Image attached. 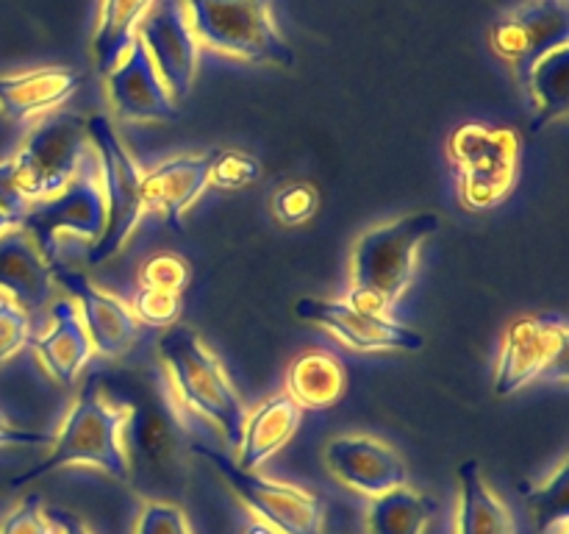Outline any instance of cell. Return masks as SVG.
I'll return each mask as SVG.
<instances>
[{
  "label": "cell",
  "instance_id": "1",
  "mask_svg": "<svg viewBox=\"0 0 569 534\" xmlns=\"http://www.w3.org/2000/svg\"><path fill=\"white\" fill-rule=\"evenodd\" d=\"M439 226L442 217L437 211H417L361 234L350 256V293L345 300L370 315H387L409 289L417 250Z\"/></svg>",
  "mask_w": 569,
  "mask_h": 534
},
{
  "label": "cell",
  "instance_id": "2",
  "mask_svg": "<svg viewBox=\"0 0 569 534\" xmlns=\"http://www.w3.org/2000/svg\"><path fill=\"white\" fill-rule=\"evenodd\" d=\"M100 376H89L81 395L67 412L61 432L53 437V451L42 462L26 471L22 476L11 478V487L42 478L64 465H92L109 473L117 482H131V462H128L126 445L120 443L122 428L131 423V409L109 406L100 398Z\"/></svg>",
  "mask_w": 569,
  "mask_h": 534
},
{
  "label": "cell",
  "instance_id": "3",
  "mask_svg": "<svg viewBox=\"0 0 569 534\" xmlns=\"http://www.w3.org/2000/svg\"><path fill=\"white\" fill-rule=\"evenodd\" d=\"M159 356L164 362L178 398L198 415L209 417L222 432L231 448L242 443L244 406L220 359L200 343L198 332L183 323H172L159 339Z\"/></svg>",
  "mask_w": 569,
  "mask_h": 534
},
{
  "label": "cell",
  "instance_id": "4",
  "mask_svg": "<svg viewBox=\"0 0 569 534\" xmlns=\"http://www.w3.org/2000/svg\"><path fill=\"white\" fill-rule=\"evenodd\" d=\"M198 42L253 65L295 67L292 44L272 17V0H183Z\"/></svg>",
  "mask_w": 569,
  "mask_h": 534
},
{
  "label": "cell",
  "instance_id": "5",
  "mask_svg": "<svg viewBox=\"0 0 569 534\" xmlns=\"http://www.w3.org/2000/svg\"><path fill=\"white\" fill-rule=\"evenodd\" d=\"M448 156L459 176L461 204L470 211H487L515 187L520 139L511 128L465 122L450 134Z\"/></svg>",
  "mask_w": 569,
  "mask_h": 534
},
{
  "label": "cell",
  "instance_id": "6",
  "mask_svg": "<svg viewBox=\"0 0 569 534\" xmlns=\"http://www.w3.org/2000/svg\"><path fill=\"white\" fill-rule=\"evenodd\" d=\"M87 137L94 142L100 178L106 184V226L87 256L89 265H100L128 243L133 228L142 220L144 172L106 115L89 117Z\"/></svg>",
  "mask_w": 569,
  "mask_h": 534
},
{
  "label": "cell",
  "instance_id": "7",
  "mask_svg": "<svg viewBox=\"0 0 569 534\" xmlns=\"http://www.w3.org/2000/svg\"><path fill=\"white\" fill-rule=\"evenodd\" d=\"M20 226L37 245L39 256L48 265H56L59 256V234L72 231L78 237L98 239L106 226V192L100 178V161L94 150H89L78 165L76 176L64 189L44 200H33L22 215Z\"/></svg>",
  "mask_w": 569,
  "mask_h": 534
},
{
  "label": "cell",
  "instance_id": "8",
  "mask_svg": "<svg viewBox=\"0 0 569 534\" xmlns=\"http://www.w3.org/2000/svg\"><path fill=\"white\" fill-rule=\"evenodd\" d=\"M192 451L214 465V471L231 484L233 493L261 517V523L278 534H322L326 498L298 484L272 482L256 471H244L220 448L206 443H192Z\"/></svg>",
  "mask_w": 569,
  "mask_h": 534
},
{
  "label": "cell",
  "instance_id": "9",
  "mask_svg": "<svg viewBox=\"0 0 569 534\" xmlns=\"http://www.w3.org/2000/svg\"><path fill=\"white\" fill-rule=\"evenodd\" d=\"M87 120L72 111H56L31 128L20 154L11 156L14 176L31 200H44L67 187L89 154Z\"/></svg>",
  "mask_w": 569,
  "mask_h": 534
},
{
  "label": "cell",
  "instance_id": "10",
  "mask_svg": "<svg viewBox=\"0 0 569 534\" xmlns=\"http://www.w3.org/2000/svg\"><path fill=\"white\" fill-rule=\"evenodd\" d=\"M567 348L569 323L561 312L517 317L506 328L503 350H500L498 373H495V395L509 398L520 393L526 384L565 359Z\"/></svg>",
  "mask_w": 569,
  "mask_h": 534
},
{
  "label": "cell",
  "instance_id": "11",
  "mask_svg": "<svg viewBox=\"0 0 569 534\" xmlns=\"http://www.w3.org/2000/svg\"><path fill=\"white\" fill-rule=\"evenodd\" d=\"M489 42L500 59L515 65L517 78L522 81L542 56L569 44L567 3L565 0H528L495 22Z\"/></svg>",
  "mask_w": 569,
  "mask_h": 534
},
{
  "label": "cell",
  "instance_id": "12",
  "mask_svg": "<svg viewBox=\"0 0 569 534\" xmlns=\"http://www.w3.org/2000/svg\"><path fill=\"white\" fill-rule=\"evenodd\" d=\"M139 39L172 100H187L198 70V37L189 26L183 0H156L139 22Z\"/></svg>",
  "mask_w": 569,
  "mask_h": 534
},
{
  "label": "cell",
  "instance_id": "13",
  "mask_svg": "<svg viewBox=\"0 0 569 534\" xmlns=\"http://www.w3.org/2000/svg\"><path fill=\"white\" fill-rule=\"evenodd\" d=\"M300 320L322 326L331 332L339 343L353 350H420L426 345L420 332L392 320L389 315H370L348 300L326 298H300L295 304Z\"/></svg>",
  "mask_w": 569,
  "mask_h": 534
},
{
  "label": "cell",
  "instance_id": "14",
  "mask_svg": "<svg viewBox=\"0 0 569 534\" xmlns=\"http://www.w3.org/2000/svg\"><path fill=\"white\" fill-rule=\"evenodd\" d=\"M48 267L53 281L61 284L70 295H76L78 304H81L78 315H81L83 328L92 339V348L109 359L128 354L139 337V320L133 317L131 306H126V300H120L117 295L94 287L81 270H72L67 261L59 259Z\"/></svg>",
  "mask_w": 569,
  "mask_h": 534
},
{
  "label": "cell",
  "instance_id": "15",
  "mask_svg": "<svg viewBox=\"0 0 569 534\" xmlns=\"http://www.w3.org/2000/svg\"><path fill=\"white\" fill-rule=\"evenodd\" d=\"M106 76H109L106 83H109L111 103L126 120L170 122L178 117L176 100L167 92L164 81L139 37H133L131 48L126 50V59L117 61V67H111Z\"/></svg>",
  "mask_w": 569,
  "mask_h": 534
},
{
  "label": "cell",
  "instance_id": "16",
  "mask_svg": "<svg viewBox=\"0 0 569 534\" xmlns=\"http://www.w3.org/2000/svg\"><path fill=\"white\" fill-rule=\"evenodd\" d=\"M326 465L339 482L372 498L406 484L403 459L381 439L365 434L331 439L326 448Z\"/></svg>",
  "mask_w": 569,
  "mask_h": 534
},
{
  "label": "cell",
  "instance_id": "17",
  "mask_svg": "<svg viewBox=\"0 0 569 534\" xmlns=\"http://www.w3.org/2000/svg\"><path fill=\"white\" fill-rule=\"evenodd\" d=\"M217 159V148L198 156H176L144 172V206L164 215L172 231H183V211L209 189V172Z\"/></svg>",
  "mask_w": 569,
  "mask_h": 534
},
{
  "label": "cell",
  "instance_id": "18",
  "mask_svg": "<svg viewBox=\"0 0 569 534\" xmlns=\"http://www.w3.org/2000/svg\"><path fill=\"white\" fill-rule=\"evenodd\" d=\"M83 72L72 67H37V70L0 76V115L11 122H28L59 109L81 87Z\"/></svg>",
  "mask_w": 569,
  "mask_h": 534
},
{
  "label": "cell",
  "instance_id": "19",
  "mask_svg": "<svg viewBox=\"0 0 569 534\" xmlns=\"http://www.w3.org/2000/svg\"><path fill=\"white\" fill-rule=\"evenodd\" d=\"M50 315H53V326L42 334H31L26 345H31L33 354L39 356V362L48 367L56 382L72 387L81 367L92 356V339L83 328L78 306L70 300H59Z\"/></svg>",
  "mask_w": 569,
  "mask_h": 534
},
{
  "label": "cell",
  "instance_id": "20",
  "mask_svg": "<svg viewBox=\"0 0 569 534\" xmlns=\"http://www.w3.org/2000/svg\"><path fill=\"white\" fill-rule=\"evenodd\" d=\"M0 289L22 312H39L53 293V276L37 245L22 231L0 237Z\"/></svg>",
  "mask_w": 569,
  "mask_h": 534
},
{
  "label": "cell",
  "instance_id": "21",
  "mask_svg": "<svg viewBox=\"0 0 569 534\" xmlns=\"http://www.w3.org/2000/svg\"><path fill=\"white\" fill-rule=\"evenodd\" d=\"M300 426V406L287 393L267 398L250 417H244L242 443H239V467L256 471L276 451L295 437Z\"/></svg>",
  "mask_w": 569,
  "mask_h": 534
},
{
  "label": "cell",
  "instance_id": "22",
  "mask_svg": "<svg viewBox=\"0 0 569 534\" xmlns=\"http://www.w3.org/2000/svg\"><path fill=\"white\" fill-rule=\"evenodd\" d=\"M459 517L456 534H515V517L509 506L489 490L481 462L467 459L459 467Z\"/></svg>",
  "mask_w": 569,
  "mask_h": 534
},
{
  "label": "cell",
  "instance_id": "23",
  "mask_svg": "<svg viewBox=\"0 0 569 534\" xmlns=\"http://www.w3.org/2000/svg\"><path fill=\"white\" fill-rule=\"evenodd\" d=\"M342 362L333 359L326 350H306L295 356L287 370V395L300 409H328L339 404L345 395Z\"/></svg>",
  "mask_w": 569,
  "mask_h": 534
},
{
  "label": "cell",
  "instance_id": "24",
  "mask_svg": "<svg viewBox=\"0 0 569 534\" xmlns=\"http://www.w3.org/2000/svg\"><path fill=\"white\" fill-rule=\"evenodd\" d=\"M156 0H103L100 3L98 28H94L92 50L94 61L103 72L117 67L133 42V28L142 22Z\"/></svg>",
  "mask_w": 569,
  "mask_h": 534
},
{
  "label": "cell",
  "instance_id": "25",
  "mask_svg": "<svg viewBox=\"0 0 569 534\" xmlns=\"http://www.w3.org/2000/svg\"><path fill=\"white\" fill-rule=\"evenodd\" d=\"M437 512V501L403 487L376 495L367 512L370 534H422Z\"/></svg>",
  "mask_w": 569,
  "mask_h": 534
},
{
  "label": "cell",
  "instance_id": "26",
  "mask_svg": "<svg viewBox=\"0 0 569 534\" xmlns=\"http://www.w3.org/2000/svg\"><path fill=\"white\" fill-rule=\"evenodd\" d=\"M520 83L528 89L539 111L537 128L565 117L569 106V44L542 56Z\"/></svg>",
  "mask_w": 569,
  "mask_h": 534
},
{
  "label": "cell",
  "instance_id": "27",
  "mask_svg": "<svg viewBox=\"0 0 569 534\" xmlns=\"http://www.w3.org/2000/svg\"><path fill=\"white\" fill-rule=\"evenodd\" d=\"M522 498L531 506L533 521H537L539 534H567V517H569V465L567 459L556 467L553 476L542 484V487H531V484H520Z\"/></svg>",
  "mask_w": 569,
  "mask_h": 534
},
{
  "label": "cell",
  "instance_id": "28",
  "mask_svg": "<svg viewBox=\"0 0 569 534\" xmlns=\"http://www.w3.org/2000/svg\"><path fill=\"white\" fill-rule=\"evenodd\" d=\"M189 284V265L176 254H156L139 267V289L181 295Z\"/></svg>",
  "mask_w": 569,
  "mask_h": 534
},
{
  "label": "cell",
  "instance_id": "29",
  "mask_svg": "<svg viewBox=\"0 0 569 534\" xmlns=\"http://www.w3.org/2000/svg\"><path fill=\"white\" fill-rule=\"evenodd\" d=\"M261 165L250 154L242 150H217V159L211 165L209 184L220 189H242L259 178Z\"/></svg>",
  "mask_w": 569,
  "mask_h": 534
},
{
  "label": "cell",
  "instance_id": "30",
  "mask_svg": "<svg viewBox=\"0 0 569 534\" xmlns=\"http://www.w3.org/2000/svg\"><path fill=\"white\" fill-rule=\"evenodd\" d=\"M0 534H59L48 512L42 510V495L28 493L9 515L0 521Z\"/></svg>",
  "mask_w": 569,
  "mask_h": 534
},
{
  "label": "cell",
  "instance_id": "31",
  "mask_svg": "<svg viewBox=\"0 0 569 534\" xmlns=\"http://www.w3.org/2000/svg\"><path fill=\"white\" fill-rule=\"evenodd\" d=\"M317 211V192L311 184H287L272 198V215L287 226H300Z\"/></svg>",
  "mask_w": 569,
  "mask_h": 534
},
{
  "label": "cell",
  "instance_id": "32",
  "mask_svg": "<svg viewBox=\"0 0 569 534\" xmlns=\"http://www.w3.org/2000/svg\"><path fill=\"white\" fill-rule=\"evenodd\" d=\"M133 317L150 326H172L181 315V295L161 289H137L131 306Z\"/></svg>",
  "mask_w": 569,
  "mask_h": 534
},
{
  "label": "cell",
  "instance_id": "33",
  "mask_svg": "<svg viewBox=\"0 0 569 534\" xmlns=\"http://www.w3.org/2000/svg\"><path fill=\"white\" fill-rule=\"evenodd\" d=\"M28 337H31L28 312H22L11 298H0V365L14 356L28 343Z\"/></svg>",
  "mask_w": 569,
  "mask_h": 534
},
{
  "label": "cell",
  "instance_id": "34",
  "mask_svg": "<svg viewBox=\"0 0 569 534\" xmlns=\"http://www.w3.org/2000/svg\"><path fill=\"white\" fill-rule=\"evenodd\" d=\"M137 534H192V526H189L181 506L153 501L139 515Z\"/></svg>",
  "mask_w": 569,
  "mask_h": 534
},
{
  "label": "cell",
  "instance_id": "35",
  "mask_svg": "<svg viewBox=\"0 0 569 534\" xmlns=\"http://www.w3.org/2000/svg\"><path fill=\"white\" fill-rule=\"evenodd\" d=\"M28 206H31V200L26 198L20 181H17L14 161L11 159L0 161V211L11 217V220H14V226H20L22 215L28 211Z\"/></svg>",
  "mask_w": 569,
  "mask_h": 534
},
{
  "label": "cell",
  "instance_id": "36",
  "mask_svg": "<svg viewBox=\"0 0 569 534\" xmlns=\"http://www.w3.org/2000/svg\"><path fill=\"white\" fill-rule=\"evenodd\" d=\"M0 445H53V434L48 432H28V428L14 426L9 417L0 412Z\"/></svg>",
  "mask_w": 569,
  "mask_h": 534
},
{
  "label": "cell",
  "instance_id": "37",
  "mask_svg": "<svg viewBox=\"0 0 569 534\" xmlns=\"http://www.w3.org/2000/svg\"><path fill=\"white\" fill-rule=\"evenodd\" d=\"M44 512H48V517L53 521L56 532L59 534H92V528H89L81 517L72 515V512L67 510H44Z\"/></svg>",
  "mask_w": 569,
  "mask_h": 534
},
{
  "label": "cell",
  "instance_id": "38",
  "mask_svg": "<svg viewBox=\"0 0 569 534\" xmlns=\"http://www.w3.org/2000/svg\"><path fill=\"white\" fill-rule=\"evenodd\" d=\"M244 534H278V532L272 526H267V523H250V526L244 528Z\"/></svg>",
  "mask_w": 569,
  "mask_h": 534
},
{
  "label": "cell",
  "instance_id": "39",
  "mask_svg": "<svg viewBox=\"0 0 569 534\" xmlns=\"http://www.w3.org/2000/svg\"><path fill=\"white\" fill-rule=\"evenodd\" d=\"M14 220H11L9 215H3V211H0V237H3V234H9V231H14Z\"/></svg>",
  "mask_w": 569,
  "mask_h": 534
}]
</instances>
